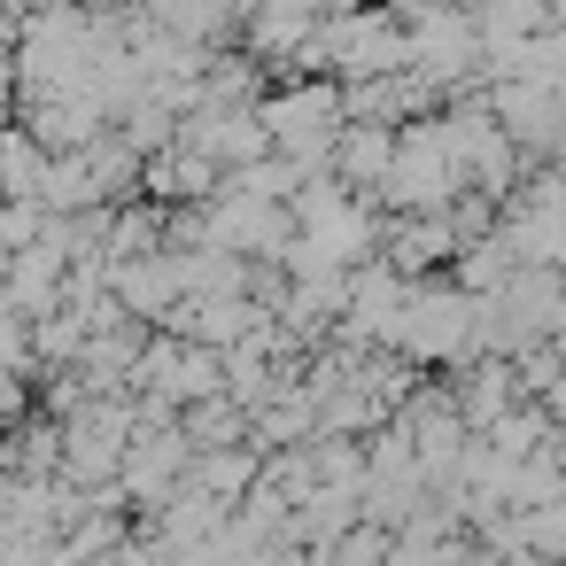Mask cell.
<instances>
[{
	"label": "cell",
	"instance_id": "1",
	"mask_svg": "<svg viewBox=\"0 0 566 566\" xmlns=\"http://www.w3.org/2000/svg\"><path fill=\"white\" fill-rule=\"evenodd\" d=\"M388 148H396V133H388V125H349V133H334V164H342L357 187L388 171Z\"/></svg>",
	"mask_w": 566,
	"mask_h": 566
},
{
	"label": "cell",
	"instance_id": "2",
	"mask_svg": "<svg viewBox=\"0 0 566 566\" xmlns=\"http://www.w3.org/2000/svg\"><path fill=\"white\" fill-rule=\"evenodd\" d=\"M40 156H48L40 140H17V133H9V140H0V187H9V195H32V187H40Z\"/></svg>",
	"mask_w": 566,
	"mask_h": 566
},
{
	"label": "cell",
	"instance_id": "3",
	"mask_svg": "<svg viewBox=\"0 0 566 566\" xmlns=\"http://www.w3.org/2000/svg\"><path fill=\"white\" fill-rule=\"evenodd\" d=\"M249 473H256V450H233V458H210V465H202L210 489H233V481H249Z\"/></svg>",
	"mask_w": 566,
	"mask_h": 566
}]
</instances>
